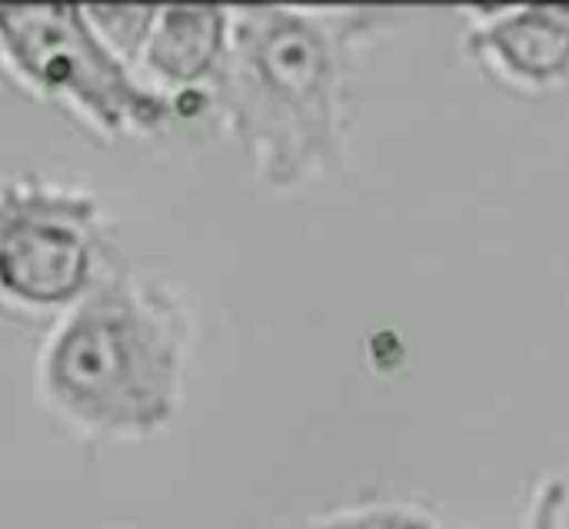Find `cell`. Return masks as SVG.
I'll return each mask as SVG.
<instances>
[{
    "label": "cell",
    "instance_id": "cell-6",
    "mask_svg": "<svg viewBox=\"0 0 569 529\" xmlns=\"http://www.w3.org/2000/svg\"><path fill=\"white\" fill-rule=\"evenodd\" d=\"M233 7L220 3H170L157 10L150 37L137 57V77L180 100L200 87H217L230 47Z\"/></svg>",
    "mask_w": 569,
    "mask_h": 529
},
{
    "label": "cell",
    "instance_id": "cell-3",
    "mask_svg": "<svg viewBox=\"0 0 569 529\" xmlns=\"http://www.w3.org/2000/svg\"><path fill=\"white\" fill-rule=\"evenodd\" d=\"M0 57L20 83L103 137H150L177 117V103L137 77L83 3H0Z\"/></svg>",
    "mask_w": 569,
    "mask_h": 529
},
{
    "label": "cell",
    "instance_id": "cell-8",
    "mask_svg": "<svg viewBox=\"0 0 569 529\" xmlns=\"http://www.w3.org/2000/svg\"><path fill=\"white\" fill-rule=\"evenodd\" d=\"M153 3H103V7H87L93 27L100 30V37L137 70V57L150 37V27L157 20Z\"/></svg>",
    "mask_w": 569,
    "mask_h": 529
},
{
    "label": "cell",
    "instance_id": "cell-7",
    "mask_svg": "<svg viewBox=\"0 0 569 529\" xmlns=\"http://www.w3.org/2000/svg\"><path fill=\"white\" fill-rule=\"evenodd\" d=\"M293 529H443L427 510L413 507V503H393V500H380V503H360V507H347L337 513H323L313 517L307 523Z\"/></svg>",
    "mask_w": 569,
    "mask_h": 529
},
{
    "label": "cell",
    "instance_id": "cell-1",
    "mask_svg": "<svg viewBox=\"0 0 569 529\" xmlns=\"http://www.w3.org/2000/svg\"><path fill=\"white\" fill-rule=\"evenodd\" d=\"M390 20V7H233L213 93L263 187L297 190L340 167L357 53Z\"/></svg>",
    "mask_w": 569,
    "mask_h": 529
},
{
    "label": "cell",
    "instance_id": "cell-2",
    "mask_svg": "<svg viewBox=\"0 0 569 529\" xmlns=\"http://www.w3.org/2000/svg\"><path fill=\"white\" fill-rule=\"evenodd\" d=\"M190 317L180 297L140 273L113 270L57 317L37 390L70 427L93 437L160 433L180 400Z\"/></svg>",
    "mask_w": 569,
    "mask_h": 529
},
{
    "label": "cell",
    "instance_id": "cell-9",
    "mask_svg": "<svg viewBox=\"0 0 569 529\" xmlns=\"http://www.w3.org/2000/svg\"><path fill=\"white\" fill-rule=\"evenodd\" d=\"M569 513V480L563 477H547L537 483L530 497V510L523 529H567Z\"/></svg>",
    "mask_w": 569,
    "mask_h": 529
},
{
    "label": "cell",
    "instance_id": "cell-5",
    "mask_svg": "<svg viewBox=\"0 0 569 529\" xmlns=\"http://www.w3.org/2000/svg\"><path fill=\"white\" fill-rule=\"evenodd\" d=\"M463 33L473 60L523 90H550L569 80V3L477 7Z\"/></svg>",
    "mask_w": 569,
    "mask_h": 529
},
{
    "label": "cell",
    "instance_id": "cell-4",
    "mask_svg": "<svg viewBox=\"0 0 569 529\" xmlns=\"http://www.w3.org/2000/svg\"><path fill=\"white\" fill-rule=\"evenodd\" d=\"M100 200L57 177L0 173V300L30 313L70 310L97 280Z\"/></svg>",
    "mask_w": 569,
    "mask_h": 529
}]
</instances>
